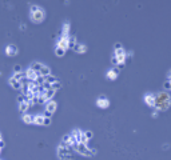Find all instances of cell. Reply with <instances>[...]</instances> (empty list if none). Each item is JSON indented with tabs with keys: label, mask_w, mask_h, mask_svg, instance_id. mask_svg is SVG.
I'll use <instances>...</instances> for the list:
<instances>
[{
	"label": "cell",
	"mask_w": 171,
	"mask_h": 160,
	"mask_svg": "<svg viewBox=\"0 0 171 160\" xmlns=\"http://www.w3.org/2000/svg\"><path fill=\"white\" fill-rule=\"evenodd\" d=\"M155 97H156V99H155V107L158 109H167L170 107L171 99H170V96H168V93L160 92V93H158Z\"/></svg>",
	"instance_id": "obj_1"
},
{
	"label": "cell",
	"mask_w": 171,
	"mask_h": 160,
	"mask_svg": "<svg viewBox=\"0 0 171 160\" xmlns=\"http://www.w3.org/2000/svg\"><path fill=\"white\" fill-rule=\"evenodd\" d=\"M30 16H31V19H32L35 23H40V22H43L44 16H46V12H44L43 8H40L39 11H36V12L30 13Z\"/></svg>",
	"instance_id": "obj_2"
},
{
	"label": "cell",
	"mask_w": 171,
	"mask_h": 160,
	"mask_svg": "<svg viewBox=\"0 0 171 160\" xmlns=\"http://www.w3.org/2000/svg\"><path fill=\"white\" fill-rule=\"evenodd\" d=\"M5 53H7L8 56H16V55H18V47H16L15 44H9V45H7V48H5Z\"/></svg>",
	"instance_id": "obj_3"
},
{
	"label": "cell",
	"mask_w": 171,
	"mask_h": 160,
	"mask_svg": "<svg viewBox=\"0 0 171 160\" xmlns=\"http://www.w3.org/2000/svg\"><path fill=\"white\" fill-rule=\"evenodd\" d=\"M56 47H60V48H63V49L67 51V48H68V36H60V39L57 41Z\"/></svg>",
	"instance_id": "obj_4"
},
{
	"label": "cell",
	"mask_w": 171,
	"mask_h": 160,
	"mask_svg": "<svg viewBox=\"0 0 171 160\" xmlns=\"http://www.w3.org/2000/svg\"><path fill=\"white\" fill-rule=\"evenodd\" d=\"M57 108V104L55 100H50V101H47L46 103V111H50V112H55Z\"/></svg>",
	"instance_id": "obj_5"
},
{
	"label": "cell",
	"mask_w": 171,
	"mask_h": 160,
	"mask_svg": "<svg viewBox=\"0 0 171 160\" xmlns=\"http://www.w3.org/2000/svg\"><path fill=\"white\" fill-rule=\"evenodd\" d=\"M26 74H27V79H30V82H35L36 78H38V75H39V72H35V71L30 67V68L26 71Z\"/></svg>",
	"instance_id": "obj_6"
},
{
	"label": "cell",
	"mask_w": 171,
	"mask_h": 160,
	"mask_svg": "<svg viewBox=\"0 0 171 160\" xmlns=\"http://www.w3.org/2000/svg\"><path fill=\"white\" fill-rule=\"evenodd\" d=\"M155 95H153V93H147V95L145 96V101L147 103V105H150V107H155Z\"/></svg>",
	"instance_id": "obj_7"
},
{
	"label": "cell",
	"mask_w": 171,
	"mask_h": 160,
	"mask_svg": "<svg viewBox=\"0 0 171 160\" xmlns=\"http://www.w3.org/2000/svg\"><path fill=\"white\" fill-rule=\"evenodd\" d=\"M96 104H98V107H100V108H107V107L110 105V101H108V99H106V97H99V99L96 100Z\"/></svg>",
	"instance_id": "obj_8"
},
{
	"label": "cell",
	"mask_w": 171,
	"mask_h": 160,
	"mask_svg": "<svg viewBox=\"0 0 171 160\" xmlns=\"http://www.w3.org/2000/svg\"><path fill=\"white\" fill-rule=\"evenodd\" d=\"M118 75H119V68L118 67H115V68H112L111 71L107 72V78L111 79V80H115V79L118 78Z\"/></svg>",
	"instance_id": "obj_9"
},
{
	"label": "cell",
	"mask_w": 171,
	"mask_h": 160,
	"mask_svg": "<svg viewBox=\"0 0 171 160\" xmlns=\"http://www.w3.org/2000/svg\"><path fill=\"white\" fill-rule=\"evenodd\" d=\"M9 86L12 87L13 90H16V91H20V90H22V83L20 82H18V80H15V79L13 78H11L9 79Z\"/></svg>",
	"instance_id": "obj_10"
},
{
	"label": "cell",
	"mask_w": 171,
	"mask_h": 160,
	"mask_svg": "<svg viewBox=\"0 0 171 160\" xmlns=\"http://www.w3.org/2000/svg\"><path fill=\"white\" fill-rule=\"evenodd\" d=\"M42 76H44V78H47L48 75H51V68L50 67H47V65H44L43 64V67H42V69H40V72H39Z\"/></svg>",
	"instance_id": "obj_11"
},
{
	"label": "cell",
	"mask_w": 171,
	"mask_h": 160,
	"mask_svg": "<svg viewBox=\"0 0 171 160\" xmlns=\"http://www.w3.org/2000/svg\"><path fill=\"white\" fill-rule=\"evenodd\" d=\"M23 121H24L26 124H34V123H35V116H31V115L26 113V115L23 116Z\"/></svg>",
	"instance_id": "obj_12"
},
{
	"label": "cell",
	"mask_w": 171,
	"mask_h": 160,
	"mask_svg": "<svg viewBox=\"0 0 171 160\" xmlns=\"http://www.w3.org/2000/svg\"><path fill=\"white\" fill-rule=\"evenodd\" d=\"M60 36H70V23H64V26L61 28Z\"/></svg>",
	"instance_id": "obj_13"
},
{
	"label": "cell",
	"mask_w": 171,
	"mask_h": 160,
	"mask_svg": "<svg viewBox=\"0 0 171 160\" xmlns=\"http://www.w3.org/2000/svg\"><path fill=\"white\" fill-rule=\"evenodd\" d=\"M56 92L53 91V90H48V91L46 92V95H44V99H46V103L50 101V100H53V96H55Z\"/></svg>",
	"instance_id": "obj_14"
},
{
	"label": "cell",
	"mask_w": 171,
	"mask_h": 160,
	"mask_svg": "<svg viewBox=\"0 0 171 160\" xmlns=\"http://www.w3.org/2000/svg\"><path fill=\"white\" fill-rule=\"evenodd\" d=\"M74 51H76L78 53H86V52H87V47L83 45V44H76L74 48Z\"/></svg>",
	"instance_id": "obj_15"
},
{
	"label": "cell",
	"mask_w": 171,
	"mask_h": 160,
	"mask_svg": "<svg viewBox=\"0 0 171 160\" xmlns=\"http://www.w3.org/2000/svg\"><path fill=\"white\" fill-rule=\"evenodd\" d=\"M28 109H30V107H28V104H27V103L19 104V112L22 113V115H26Z\"/></svg>",
	"instance_id": "obj_16"
},
{
	"label": "cell",
	"mask_w": 171,
	"mask_h": 160,
	"mask_svg": "<svg viewBox=\"0 0 171 160\" xmlns=\"http://www.w3.org/2000/svg\"><path fill=\"white\" fill-rule=\"evenodd\" d=\"M76 44H78L76 43V38H75V36H68V48L74 49Z\"/></svg>",
	"instance_id": "obj_17"
},
{
	"label": "cell",
	"mask_w": 171,
	"mask_h": 160,
	"mask_svg": "<svg viewBox=\"0 0 171 160\" xmlns=\"http://www.w3.org/2000/svg\"><path fill=\"white\" fill-rule=\"evenodd\" d=\"M44 123V116L43 115H36L35 116V123L34 124H36V126H43Z\"/></svg>",
	"instance_id": "obj_18"
},
{
	"label": "cell",
	"mask_w": 171,
	"mask_h": 160,
	"mask_svg": "<svg viewBox=\"0 0 171 160\" xmlns=\"http://www.w3.org/2000/svg\"><path fill=\"white\" fill-rule=\"evenodd\" d=\"M57 82V78L55 76V75H48L47 78H46V83H48V84H53V83H56Z\"/></svg>",
	"instance_id": "obj_19"
},
{
	"label": "cell",
	"mask_w": 171,
	"mask_h": 160,
	"mask_svg": "<svg viewBox=\"0 0 171 160\" xmlns=\"http://www.w3.org/2000/svg\"><path fill=\"white\" fill-rule=\"evenodd\" d=\"M55 53H56L57 57H63L64 53H66V49H63V48H60V47H56L55 48Z\"/></svg>",
	"instance_id": "obj_20"
},
{
	"label": "cell",
	"mask_w": 171,
	"mask_h": 160,
	"mask_svg": "<svg viewBox=\"0 0 171 160\" xmlns=\"http://www.w3.org/2000/svg\"><path fill=\"white\" fill-rule=\"evenodd\" d=\"M42 67H43V64H40V63H34V64L31 65V68L34 69L35 72H40V69H42Z\"/></svg>",
	"instance_id": "obj_21"
},
{
	"label": "cell",
	"mask_w": 171,
	"mask_h": 160,
	"mask_svg": "<svg viewBox=\"0 0 171 160\" xmlns=\"http://www.w3.org/2000/svg\"><path fill=\"white\" fill-rule=\"evenodd\" d=\"M60 88H61V83L60 82H56V83H53V84H51V90H53L55 92L59 91Z\"/></svg>",
	"instance_id": "obj_22"
},
{
	"label": "cell",
	"mask_w": 171,
	"mask_h": 160,
	"mask_svg": "<svg viewBox=\"0 0 171 160\" xmlns=\"http://www.w3.org/2000/svg\"><path fill=\"white\" fill-rule=\"evenodd\" d=\"M20 91H22V93L23 95H28V93H30V87L28 86H22V90H20Z\"/></svg>",
	"instance_id": "obj_23"
},
{
	"label": "cell",
	"mask_w": 171,
	"mask_h": 160,
	"mask_svg": "<svg viewBox=\"0 0 171 160\" xmlns=\"http://www.w3.org/2000/svg\"><path fill=\"white\" fill-rule=\"evenodd\" d=\"M84 136H86L87 140H90V139L94 138V132L92 131H84Z\"/></svg>",
	"instance_id": "obj_24"
},
{
	"label": "cell",
	"mask_w": 171,
	"mask_h": 160,
	"mask_svg": "<svg viewBox=\"0 0 171 160\" xmlns=\"http://www.w3.org/2000/svg\"><path fill=\"white\" fill-rule=\"evenodd\" d=\"M61 142H64V143L70 144V142H71V135H70V134H68V135H64V136L61 138Z\"/></svg>",
	"instance_id": "obj_25"
},
{
	"label": "cell",
	"mask_w": 171,
	"mask_h": 160,
	"mask_svg": "<svg viewBox=\"0 0 171 160\" xmlns=\"http://www.w3.org/2000/svg\"><path fill=\"white\" fill-rule=\"evenodd\" d=\"M13 71H15V74H19V72H22V65L20 64H16L13 67Z\"/></svg>",
	"instance_id": "obj_26"
},
{
	"label": "cell",
	"mask_w": 171,
	"mask_h": 160,
	"mask_svg": "<svg viewBox=\"0 0 171 160\" xmlns=\"http://www.w3.org/2000/svg\"><path fill=\"white\" fill-rule=\"evenodd\" d=\"M51 121H52V120H51V117H44V123H43V126H46V127L50 126V124H51Z\"/></svg>",
	"instance_id": "obj_27"
},
{
	"label": "cell",
	"mask_w": 171,
	"mask_h": 160,
	"mask_svg": "<svg viewBox=\"0 0 171 160\" xmlns=\"http://www.w3.org/2000/svg\"><path fill=\"white\" fill-rule=\"evenodd\" d=\"M39 9H40L39 5H31V12L30 13H34V12H36V11H39Z\"/></svg>",
	"instance_id": "obj_28"
},
{
	"label": "cell",
	"mask_w": 171,
	"mask_h": 160,
	"mask_svg": "<svg viewBox=\"0 0 171 160\" xmlns=\"http://www.w3.org/2000/svg\"><path fill=\"white\" fill-rule=\"evenodd\" d=\"M52 115H53L52 112H50V111H46V109H44V113H43L44 117H52Z\"/></svg>",
	"instance_id": "obj_29"
},
{
	"label": "cell",
	"mask_w": 171,
	"mask_h": 160,
	"mask_svg": "<svg viewBox=\"0 0 171 160\" xmlns=\"http://www.w3.org/2000/svg\"><path fill=\"white\" fill-rule=\"evenodd\" d=\"M42 87H43L46 91H48V90H51V84H48V83H44V84H42Z\"/></svg>",
	"instance_id": "obj_30"
},
{
	"label": "cell",
	"mask_w": 171,
	"mask_h": 160,
	"mask_svg": "<svg viewBox=\"0 0 171 160\" xmlns=\"http://www.w3.org/2000/svg\"><path fill=\"white\" fill-rule=\"evenodd\" d=\"M111 61H112V64H114V65H118V59H116V56H115V55H112V57H111Z\"/></svg>",
	"instance_id": "obj_31"
},
{
	"label": "cell",
	"mask_w": 171,
	"mask_h": 160,
	"mask_svg": "<svg viewBox=\"0 0 171 160\" xmlns=\"http://www.w3.org/2000/svg\"><path fill=\"white\" fill-rule=\"evenodd\" d=\"M114 48H115V51H118V49H120V48H123V47H122V44L120 43H115Z\"/></svg>",
	"instance_id": "obj_32"
},
{
	"label": "cell",
	"mask_w": 171,
	"mask_h": 160,
	"mask_svg": "<svg viewBox=\"0 0 171 160\" xmlns=\"http://www.w3.org/2000/svg\"><path fill=\"white\" fill-rule=\"evenodd\" d=\"M5 147V142L4 140H3V139H1V140H0V148H1V149H3V148Z\"/></svg>",
	"instance_id": "obj_33"
},
{
	"label": "cell",
	"mask_w": 171,
	"mask_h": 160,
	"mask_svg": "<svg viewBox=\"0 0 171 160\" xmlns=\"http://www.w3.org/2000/svg\"><path fill=\"white\" fill-rule=\"evenodd\" d=\"M164 86H166L167 88H171V80H168V82L164 83Z\"/></svg>",
	"instance_id": "obj_34"
},
{
	"label": "cell",
	"mask_w": 171,
	"mask_h": 160,
	"mask_svg": "<svg viewBox=\"0 0 171 160\" xmlns=\"http://www.w3.org/2000/svg\"><path fill=\"white\" fill-rule=\"evenodd\" d=\"M1 139H3V136H1V134H0V140H1Z\"/></svg>",
	"instance_id": "obj_35"
},
{
	"label": "cell",
	"mask_w": 171,
	"mask_h": 160,
	"mask_svg": "<svg viewBox=\"0 0 171 160\" xmlns=\"http://www.w3.org/2000/svg\"><path fill=\"white\" fill-rule=\"evenodd\" d=\"M1 151H3V149H1V148H0V153H1Z\"/></svg>",
	"instance_id": "obj_36"
}]
</instances>
